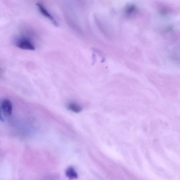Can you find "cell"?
Returning a JSON list of instances; mask_svg holds the SVG:
<instances>
[{
	"mask_svg": "<svg viewBox=\"0 0 180 180\" xmlns=\"http://www.w3.org/2000/svg\"><path fill=\"white\" fill-rule=\"evenodd\" d=\"M36 5L37 6L39 11H40L42 15L49 20L55 26H58V24L56 19L43 5L40 4L38 3L36 4Z\"/></svg>",
	"mask_w": 180,
	"mask_h": 180,
	"instance_id": "cell-1",
	"label": "cell"
},
{
	"mask_svg": "<svg viewBox=\"0 0 180 180\" xmlns=\"http://www.w3.org/2000/svg\"><path fill=\"white\" fill-rule=\"evenodd\" d=\"M2 111L5 116H10L12 112V106L11 101L8 99L3 101L1 105Z\"/></svg>",
	"mask_w": 180,
	"mask_h": 180,
	"instance_id": "cell-2",
	"label": "cell"
},
{
	"mask_svg": "<svg viewBox=\"0 0 180 180\" xmlns=\"http://www.w3.org/2000/svg\"><path fill=\"white\" fill-rule=\"evenodd\" d=\"M17 46L22 49L31 50L35 49V47L33 44L27 39H22L19 41L17 44Z\"/></svg>",
	"mask_w": 180,
	"mask_h": 180,
	"instance_id": "cell-3",
	"label": "cell"
},
{
	"mask_svg": "<svg viewBox=\"0 0 180 180\" xmlns=\"http://www.w3.org/2000/svg\"><path fill=\"white\" fill-rule=\"evenodd\" d=\"M67 108L69 110L76 113H79L82 111L81 107L78 104L75 102H71L68 104Z\"/></svg>",
	"mask_w": 180,
	"mask_h": 180,
	"instance_id": "cell-4",
	"label": "cell"
},
{
	"mask_svg": "<svg viewBox=\"0 0 180 180\" xmlns=\"http://www.w3.org/2000/svg\"><path fill=\"white\" fill-rule=\"evenodd\" d=\"M66 176L70 179L77 178L78 174L72 167H69L67 168L66 172Z\"/></svg>",
	"mask_w": 180,
	"mask_h": 180,
	"instance_id": "cell-5",
	"label": "cell"
},
{
	"mask_svg": "<svg viewBox=\"0 0 180 180\" xmlns=\"http://www.w3.org/2000/svg\"><path fill=\"white\" fill-rule=\"evenodd\" d=\"M136 11V7L133 4H129L125 8V12L126 15L131 16Z\"/></svg>",
	"mask_w": 180,
	"mask_h": 180,
	"instance_id": "cell-6",
	"label": "cell"
},
{
	"mask_svg": "<svg viewBox=\"0 0 180 180\" xmlns=\"http://www.w3.org/2000/svg\"><path fill=\"white\" fill-rule=\"evenodd\" d=\"M0 120L1 121L4 120V118L2 115L1 109H0Z\"/></svg>",
	"mask_w": 180,
	"mask_h": 180,
	"instance_id": "cell-7",
	"label": "cell"
}]
</instances>
